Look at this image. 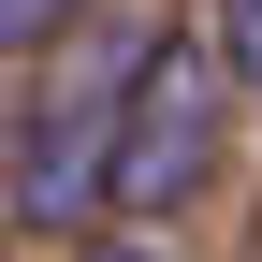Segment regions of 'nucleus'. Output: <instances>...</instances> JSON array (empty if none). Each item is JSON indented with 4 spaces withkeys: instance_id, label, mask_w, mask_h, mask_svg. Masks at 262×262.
Wrapping results in <instances>:
<instances>
[{
    "instance_id": "nucleus-3",
    "label": "nucleus",
    "mask_w": 262,
    "mask_h": 262,
    "mask_svg": "<svg viewBox=\"0 0 262 262\" xmlns=\"http://www.w3.org/2000/svg\"><path fill=\"white\" fill-rule=\"evenodd\" d=\"M189 29L219 44V73H233V88H262V0H204Z\"/></svg>"
},
{
    "instance_id": "nucleus-2",
    "label": "nucleus",
    "mask_w": 262,
    "mask_h": 262,
    "mask_svg": "<svg viewBox=\"0 0 262 262\" xmlns=\"http://www.w3.org/2000/svg\"><path fill=\"white\" fill-rule=\"evenodd\" d=\"M102 175H117V88L29 102V131H15V219L29 233H88L102 219Z\"/></svg>"
},
{
    "instance_id": "nucleus-4",
    "label": "nucleus",
    "mask_w": 262,
    "mask_h": 262,
    "mask_svg": "<svg viewBox=\"0 0 262 262\" xmlns=\"http://www.w3.org/2000/svg\"><path fill=\"white\" fill-rule=\"evenodd\" d=\"M88 0H0V58H29V44H58Z\"/></svg>"
},
{
    "instance_id": "nucleus-1",
    "label": "nucleus",
    "mask_w": 262,
    "mask_h": 262,
    "mask_svg": "<svg viewBox=\"0 0 262 262\" xmlns=\"http://www.w3.org/2000/svg\"><path fill=\"white\" fill-rule=\"evenodd\" d=\"M219 146H233V73H219V44H204V29L131 44V73H117V175H102V219H175V204H204Z\"/></svg>"
},
{
    "instance_id": "nucleus-5",
    "label": "nucleus",
    "mask_w": 262,
    "mask_h": 262,
    "mask_svg": "<svg viewBox=\"0 0 262 262\" xmlns=\"http://www.w3.org/2000/svg\"><path fill=\"white\" fill-rule=\"evenodd\" d=\"M88 262H160V248H131V233H102V248H88Z\"/></svg>"
}]
</instances>
